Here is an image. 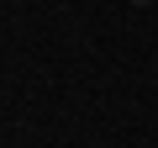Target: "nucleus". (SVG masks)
<instances>
[{
    "instance_id": "f257e3e1",
    "label": "nucleus",
    "mask_w": 158,
    "mask_h": 148,
    "mask_svg": "<svg viewBox=\"0 0 158 148\" xmlns=\"http://www.w3.org/2000/svg\"><path fill=\"white\" fill-rule=\"evenodd\" d=\"M132 6H148V0H132Z\"/></svg>"
}]
</instances>
